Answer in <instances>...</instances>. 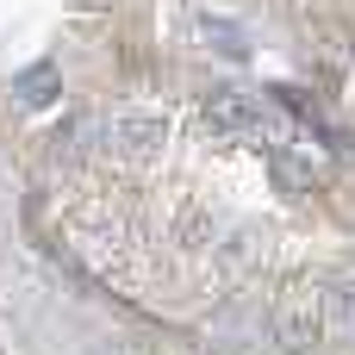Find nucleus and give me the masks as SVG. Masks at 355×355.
Wrapping results in <instances>:
<instances>
[{
  "mask_svg": "<svg viewBox=\"0 0 355 355\" xmlns=\"http://www.w3.org/2000/svg\"><path fill=\"white\" fill-rule=\"evenodd\" d=\"M206 131L212 137H262V106L250 100V94H237V87H218L212 100H206Z\"/></svg>",
  "mask_w": 355,
  "mask_h": 355,
  "instance_id": "1",
  "label": "nucleus"
},
{
  "mask_svg": "<svg viewBox=\"0 0 355 355\" xmlns=\"http://www.w3.org/2000/svg\"><path fill=\"white\" fill-rule=\"evenodd\" d=\"M162 137H168V119H162V112H119V119L106 125V144H119V150H131V156L156 150Z\"/></svg>",
  "mask_w": 355,
  "mask_h": 355,
  "instance_id": "2",
  "label": "nucleus"
},
{
  "mask_svg": "<svg viewBox=\"0 0 355 355\" xmlns=\"http://www.w3.org/2000/svg\"><path fill=\"white\" fill-rule=\"evenodd\" d=\"M19 94H25V106H44V100L56 94V69H50V62H37V69L19 81Z\"/></svg>",
  "mask_w": 355,
  "mask_h": 355,
  "instance_id": "3",
  "label": "nucleus"
}]
</instances>
